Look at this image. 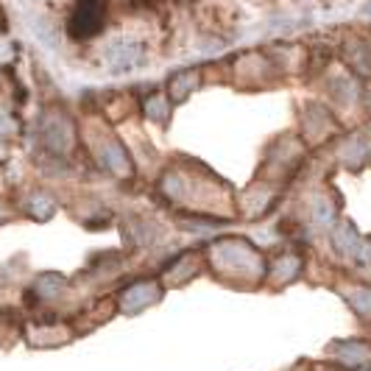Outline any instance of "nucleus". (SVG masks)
<instances>
[{"label": "nucleus", "instance_id": "obj_1", "mask_svg": "<svg viewBox=\"0 0 371 371\" xmlns=\"http://www.w3.org/2000/svg\"><path fill=\"white\" fill-rule=\"evenodd\" d=\"M101 28V6L98 0H87L78 6L75 17H73V34L75 36H93Z\"/></svg>", "mask_w": 371, "mask_h": 371}]
</instances>
